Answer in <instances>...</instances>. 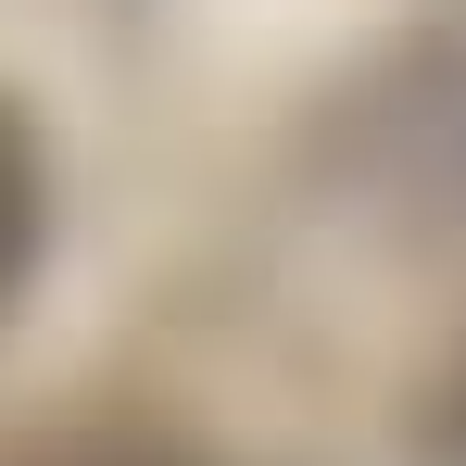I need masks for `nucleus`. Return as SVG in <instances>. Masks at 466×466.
<instances>
[{"instance_id":"1","label":"nucleus","mask_w":466,"mask_h":466,"mask_svg":"<svg viewBox=\"0 0 466 466\" xmlns=\"http://www.w3.org/2000/svg\"><path fill=\"white\" fill-rule=\"evenodd\" d=\"M51 466H177V454H139V441H114V454H101V441H88V454H51Z\"/></svg>"},{"instance_id":"2","label":"nucleus","mask_w":466,"mask_h":466,"mask_svg":"<svg viewBox=\"0 0 466 466\" xmlns=\"http://www.w3.org/2000/svg\"><path fill=\"white\" fill-rule=\"evenodd\" d=\"M441 429H454V441H466V390H454V416H441Z\"/></svg>"}]
</instances>
